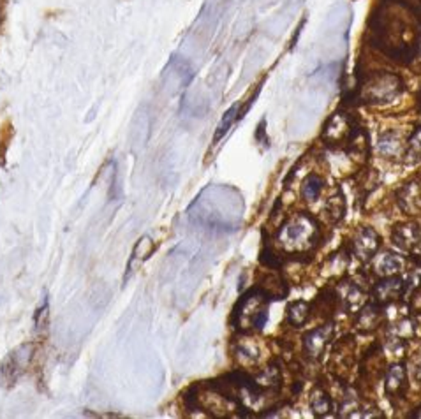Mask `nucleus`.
<instances>
[{
	"instance_id": "a878e982",
	"label": "nucleus",
	"mask_w": 421,
	"mask_h": 419,
	"mask_svg": "<svg viewBox=\"0 0 421 419\" xmlns=\"http://www.w3.org/2000/svg\"><path fill=\"white\" fill-rule=\"evenodd\" d=\"M166 74L176 78L179 85L184 86V89L192 82V78H194V71H192L191 64L180 57L172 58V62L168 64V69H166Z\"/></svg>"
},
{
	"instance_id": "c9c22d12",
	"label": "nucleus",
	"mask_w": 421,
	"mask_h": 419,
	"mask_svg": "<svg viewBox=\"0 0 421 419\" xmlns=\"http://www.w3.org/2000/svg\"><path fill=\"white\" fill-rule=\"evenodd\" d=\"M409 416H411V418H420V419H421V406L416 407V409L412 410V413L409 414Z\"/></svg>"
},
{
	"instance_id": "20e7f679",
	"label": "nucleus",
	"mask_w": 421,
	"mask_h": 419,
	"mask_svg": "<svg viewBox=\"0 0 421 419\" xmlns=\"http://www.w3.org/2000/svg\"><path fill=\"white\" fill-rule=\"evenodd\" d=\"M270 296L264 293L261 287H250L247 293H243L240 300L237 301L231 315L237 333H252L261 331L266 326L268 308H270Z\"/></svg>"
},
{
	"instance_id": "aec40b11",
	"label": "nucleus",
	"mask_w": 421,
	"mask_h": 419,
	"mask_svg": "<svg viewBox=\"0 0 421 419\" xmlns=\"http://www.w3.org/2000/svg\"><path fill=\"white\" fill-rule=\"evenodd\" d=\"M308 407H310L312 414L315 418H326L330 414H335L337 406L333 396L326 391L322 386H315L310 393V398H308Z\"/></svg>"
},
{
	"instance_id": "1a4fd4ad",
	"label": "nucleus",
	"mask_w": 421,
	"mask_h": 419,
	"mask_svg": "<svg viewBox=\"0 0 421 419\" xmlns=\"http://www.w3.org/2000/svg\"><path fill=\"white\" fill-rule=\"evenodd\" d=\"M386 368V356H384V351L379 342H376V344L370 345V349L363 354L360 362V379L363 381V384H369V388L376 389L377 381L381 377H384Z\"/></svg>"
},
{
	"instance_id": "ddd939ff",
	"label": "nucleus",
	"mask_w": 421,
	"mask_h": 419,
	"mask_svg": "<svg viewBox=\"0 0 421 419\" xmlns=\"http://www.w3.org/2000/svg\"><path fill=\"white\" fill-rule=\"evenodd\" d=\"M409 389V375L405 363L397 362L393 365H390L384 371V391L386 396L390 398L391 403L402 402L408 395Z\"/></svg>"
},
{
	"instance_id": "4c0bfd02",
	"label": "nucleus",
	"mask_w": 421,
	"mask_h": 419,
	"mask_svg": "<svg viewBox=\"0 0 421 419\" xmlns=\"http://www.w3.org/2000/svg\"><path fill=\"white\" fill-rule=\"evenodd\" d=\"M420 104H421V92H420Z\"/></svg>"
},
{
	"instance_id": "f257e3e1",
	"label": "nucleus",
	"mask_w": 421,
	"mask_h": 419,
	"mask_svg": "<svg viewBox=\"0 0 421 419\" xmlns=\"http://www.w3.org/2000/svg\"><path fill=\"white\" fill-rule=\"evenodd\" d=\"M412 11L391 0L381 6L372 18V41L376 48L400 64H411L420 50V38L409 21Z\"/></svg>"
},
{
	"instance_id": "bb28decb",
	"label": "nucleus",
	"mask_w": 421,
	"mask_h": 419,
	"mask_svg": "<svg viewBox=\"0 0 421 419\" xmlns=\"http://www.w3.org/2000/svg\"><path fill=\"white\" fill-rule=\"evenodd\" d=\"M322 189H325V180H322L321 174L318 173H310L305 177L303 184H301V199L307 203H314L318 201L319 196H321Z\"/></svg>"
},
{
	"instance_id": "9d476101",
	"label": "nucleus",
	"mask_w": 421,
	"mask_h": 419,
	"mask_svg": "<svg viewBox=\"0 0 421 419\" xmlns=\"http://www.w3.org/2000/svg\"><path fill=\"white\" fill-rule=\"evenodd\" d=\"M32 356H34V345L32 344H25L18 347L16 351L11 352L0 365V379H2V382L9 386L14 384L27 371Z\"/></svg>"
},
{
	"instance_id": "39448f33",
	"label": "nucleus",
	"mask_w": 421,
	"mask_h": 419,
	"mask_svg": "<svg viewBox=\"0 0 421 419\" xmlns=\"http://www.w3.org/2000/svg\"><path fill=\"white\" fill-rule=\"evenodd\" d=\"M404 92V82L393 72H376L358 86L357 99L360 104H386Z\"/></svg>"
},
{
	"instance_id": "cd10ccee",
	"label": "nucleus",
	"mask_w": 421,
	"mask_h": 419,
	"mask_svg": "<svg viewBox=\"0 0 421 419\" xmlns=\"http://www.w3.org/2000/svg\"><path fill=\"white\" fill-rule=\"evenodd\" d=\"M154 250H155V243L152 242L150 236H141L133 249V256H130L129 264H127V273L133 272V266L136 264V262L147 261L148 257L152 256V252H154Z\"/></svg>"
},
{
	"instance_id": "dca6fc26",
	"label": "nucleus",
	"mask_w": 421,
	"mask_h": 419,
	"mask_svg": "<svg viewBox=\"0 0 421 419\" xmlns=\"http://www.w3.org/2000/svg\"><path fill=\"white\" fill-rule=\"evenodd\" d=\"M354 340L351 337H344L342 340L333 345V352L330 356V367H333L335 377H340V371L351 370L354 365Z\"/></svg>"
},
{
	"instance_id": "0eeeda50",
	"label": "nucleus",
	"mask_w": 421,
	"mask_h": 419,
	"mask_svg": "<svg viewBox=\"0 0 421 419\" xmlns=\"http://www.w3.org/2000/svg\"><path fill=\"white\" fill-rule=\"evenodd\" d=\"M333 335H335V324L332 320H326L325 324L318 328H312L301 337V351L308 362H318L325 354L326 347L332 344Z\"/></svg>"
},
{
	"instance_id": "5701e85b",
	"label": "nucleus",
	"mask_w": 421,
	"mask_h": 419,
	"mask_svg": "<svg viewBox=\"0 0 421 419\" xmlns=\"http://www.w3.org/2000/svg\"><path fill=\"white\" fill-rule=\"evenodd\" d=\"M386 335H390V337L404 342V344L405 342L415 340L416 335H418V320H416V315L409 314L408 317H402V319H398L397 323L391 324V326L388 328Z\"/></svg>"
},
{
	"instance_id": "a211bd4d",
	"label": "nucleus",
	"mask_w": 421,
	"mask_h": 419,
	"mask_svg": "<svg viewBox=\"0 0 421 419\" xmlns=\"http://www.w3.org/2000/svg\"><path fill=\"white\" fill-rule=\"evenodd\" d=\"M372 262V273L376 276H393V275H402L405 269V259L397 252H391V250H386V252L379 254V256H374Z\"/></svg>"
},
{
	"instance_id": "473e14b6",
	"label": "nucleus",
	"mask_w": 421,
	"mask_h": 419,
	"mask_svg": "<svg viewBox=\"0 0 421 419\" xmlns=\"http://www.w3.org/2000/svg\"><path fill=\"white\" fill-rule=\"evenodd\" d=\"M237 358H242L245 363H254L259 358V351L254 345H238Z\"/></svg>"
},
{
	"instance_id": "4468645a",
	"label": "nucleus",
	"mask_w": 421,
	"mask_h": 419,
	"mask_svg": "<svg viewBox=\"0 0 421 419\" xmlns=\"http://www.w3.org/2000/svg\"><path fill=\"white\" fill-rule=\"evenodd\" d=\"M333 289H335L337 300H339V307H342L349 314H354L361 305L366 303L365 289L354 279L344 276Z\"/></svg>"
},
{
	"instance_id": "c85d7f7f",
	"label": "nucleus",
	"mask_w": 421,
	"mask_h": 419,
	"mask_svg": "<svg viewBox=\"0 0 421 419\" xmlns=\"http://www.w3.org/2000/svg\"><path fill=\"white\" fill-rule=\"evenodd\" d=\"M402 159L408 164L421 162V125L416 127L411 136H409V140L405 141V150Z\"/></svg>"
},
{
	"instance_id": "393cba45",
	"label": "nucleus",
	"mask_w": 421,
	"mask_h": 419,
	"mask_svg": "<svg viewBox=\"0 0 421 419\" xmlns=\"http://www.w3.org/2000/svg\"><path fill=\"white\" fill-rule=\"evenodd\" d=\"M286 317H288V323L291 324L293 328H303L305 324L308 323V319L312 317L310 301H305V300L289 301L288 308H286Z\"/></svg>"
},
{
	"instance_id": "2eb2a0df",
	"label": "nucleus",
	"mask_w": 421,
	"mask_h": 419,
	"mask_svg": "<svg viewBox=\"0 0 421 419\" xmlns=\"http://www.w3.org/2000/svg\"><path fill=\"white\" fill-rule=\"evenodd\" d=\"M386 320V314H384V307L374 303V301H366L365 305H361L357 311L354 315V330L361 335H370L374 331L379 330Z\"/></svg>"
},
{
	"instance_id": "e433bc0d",
	"label": "nucleus",
	"mask_w": 421,
	"mask_h": 419,
	"mask_svg": "<svg viewBox=\"0 0 421 419\" xmlns=\"http://www.w3.org/2000/svg\"><path fill=\"white\" fill-rule=\"evenodd\" d=\"M415 377L418 379V381H421V363H418V365L415 367Z\"/></svg>"
},
{
	"instance_id": "7ed1b4c3",
	"label": "nucleus",
	"mask_w": 421,
	"mask_h": 419,
	"mask_svg": "<svg viewBox=\"0 0 421 419\" xmlns=\"http://www.w3.org/2000/svg\"><path fill=\"white\" fill-rule=\"evenodd\" d=\"M319 240H321V225L318 218L308 211H298L286 218L284 224L275 233V242L289 257L307 256L318 247Z\"/></svg>"
},
{
	"instance_id": "4be33fe9",
	"label": "nucleus",
	"mask_w": 421,
	"mask_h": 419,
	"mask_svg": "<svg viewBox=\"0 0 421 419\" xmlns=\"http://www.w3.org/2000/svg\"><path fill=\"white\" fill-rule=\"evenodd\" d=\"M346 210H347L346 196H344L342 189L339 187L332 196H330L328 199H326L325 208H322V215H325V218L328 224L335 225V224H339L344 217H346Z\"/></svg>"
},
{
	"instance_id": "9b49d317",
	"label": "nucleus",
	"mask_w": 421,
	"mask_h": 419,
	"mask_svg": "<svg viewBox=\"0 0 421 419\" xmlns=\"http://www.w3.org/2000/svg\"><path fill=\"white\" fill-rule=\"evenodd\" d=\"M381 245H383V238H381L379 233L370 225H363L358 229L353 242H351V254L363 264H366L379 252Z\"/></svg>"
},
{
	"instance_id": "f03ea898",
	"label": "nucleus",
	"mask_w": 421,
	"mask_h": 419,
	"mask_svg": "<svg viewBox=\"0 0 421 419\" xmlns=\"http://www.w3.org/2000/svg\"><path fill=\"white\" fill-rule=\"evenodd\" d=\"M245 201L238 189L231 185H208L189 206V220L208 231L228 233L240 228Z\"/></svg>"
},
{
	"instance_id": "7c9ffc66",
	"label": "nucleus",
	"mask_w": 421,
	"mask_h": 419,
	"mask_svg": "<svg viewBox=\"0 0 421 419\" xmlns=\"http://www.w3.org/2000/svg\"><path fill=\"white\" fill-rule=\"evenodd\" d=\"M377 184H379V173H377V169H366L361 174L360 181H358V187H360L363 196H366L376 189Z\"/></svg>"
},
{
	"instance_id": "72a5a7b5",
	"label": "nucleus",
	"mask_w": 421,
	"mask_h": 419,
	"mask_svg": "<svg viewBox=\"0 0 421 419\" xmlns=\"http://www.w3.org/2000/svg\"><path fill=\"white\" fill-rule=\"evenodd\" d=\"M408 308L411 315H421V286H416L411 298L408 300Z\"/></svg>"
},
{
	"instance_id": "f704fd0d",
	"label": "nucleus",
	"mask_w": 421,
	"mask_h": 419,
	"mask_svg": "<svg viewBox=\"0 0 421 419\" xmlns=\"http://www.w3.org/2000/svg\"><path fill=\"white\" fill-rule=\"evenodd\" d=\"M395 2L402 4V6H405L408 9H411L416 16L421 18V0H395Z\"/></svg>"
},
{
	"instance_id": "2f4dec72",
	"label": "nucleus",
	"mask_w": 421,
	"mask_h": 419,
	"mask_svg": "<svg viewBox=\"0 0 421 419\" xmlns=\"http://www.w3.org/2000/svg\"><path fill=\"white\" fill-rule=\"evenodd\" d=\"M48 319H50V300L48 298H45L41 307L38 308V312H35V317H34L35 331L46 330V328H48Z\"/></svg>"
},
{
	"instance_id": "423d86ee",
	"label": "nucleus",
	"mask_w": 421,
	"mask_h": 419,
	"mask_svg": "<svg viewBox=\"0 0 421 419\" xmlns=\"http://www.w3.org/2000/svg\"><path fill=\"white\" fill-rule=\"evenodd\" d=\"M357 120L344 111H335L328 120L325 122L321 130V141L325 147L332 148V150H340L346 148L347 141L353 136L354 129H357Z\"/></svg>"
},
{
	"instance_id": "b1692460",
	"label": "nucleus",
	"mask_w": 421,
	"mask_h": 419,
	"mask_svg": "<svg viewBox=\"0 0 421 419\" xmlns=\"http://www.w3.org/2000/svg\"><path fill=\"white\" fill-rule=\"evenodd\" d=\"M344 150L347 152V154L351 155V157L354 159H360V157H365L370 154V140H369V133H366L365 129L358 123L357 129H354L353 136H351V140L347 141L346 148Z\"/></svg>"
},
{
	"instance_id": "c756f323",
	"label": "nucleus",
	"mask_w": 421,
	"mask_h": 419,
	"mask_svg": "<svg viewBox=\"0 0 421 419\" xmlns=\"http://www.w3.org/2000/svg\"><path fill=\"white\" fill-rule=\"evenodd\" d=\"M238 109H240V106L235 104V106H231V108L228 109L226 113H224L223 120H220V123H219V125H217L215 136H213V143H219V141L223 140V138L226 136L228 133H230V129H231V127H233L235 120H237L238 116H240V115H238Z\"/></svg>"
},
{
	"instance_id": "412c9836",
	"label": "nucleus",
	"mask_w": 421,
	"mask_h": 419,
	"mask_svg": "<svg viewBox=\"0 0 421 419\" xmlns=\"http://www.w3.org/2000/svg\"><path fill=\"white\" fill-rule=\"evenodd\" d=\"M257 287L264 291L270 296V300H284L289 293V286L286 284V280L282 279L277 273V269L274 272H266L259 276V284Z\"/></svg>"
},
{
	"instance_id": "6e6552de",
	"label": "nucleus",
	"mask_w": 421,
	"mask_h": 419,
	"mask_svg": "<svg viewBox=\"0 0 421 419\" xmlns=\"http://www.w3.org/2000/svg\"><path fill=\"white\" fill-rule=\"evenodd\" d=\"M408 287V280L402 275L381 276L370 289V301L381 305V307H390L405 296Z\"/></svg>"
},
{
	"instance_id": "f8f14e48",
	"label": "nucleus",
	"mask_w": 421,
	"mask_h": 419,
	"mask_svg": "<svg viewBox=\"0 0 421 419\" xmlns=\"http://www.w3.org/2000/svg\"><path fill=\"white\" fill-rule=\"evenodd\" d=\"M391 242L405 254H415L421 249V224L416 220L397 222L391 229Z\"/></svg>"
},
{
	"instance_id": "6ab92c4d",
	"label": "nucleus",
	"mask_w": 421,
	"mask_h": 419,
	"mask_svg": "<svg viewBox=\"0 0 421 419\" xmlns=\"http://www.w3.org/2000/svg\"><path fill=\"white\" fill-rule=\"evenodd\" d=\"M404 140L397 130H384L377 138V154L383 159L397 160L398 157H404Z\"/></svg>"
},
{
	"instance_id": "f3484780",
	"label": "nucleus",
	"mask_w": 421,
	"mask_h": 419,
	"mask_svg": "<svg viewBox=\"0 0 421 419\" xmlns=\"http://www.w3.org/2000/svg\"><path fill=\"white\" fill-rule=\"evenodd\" d=\"M398 208L404 211L405 215L412 217V215L421 213V185L420 181L411 180L408 184L402 185L395 194Z\"/></svg>"
}]
</instances>
